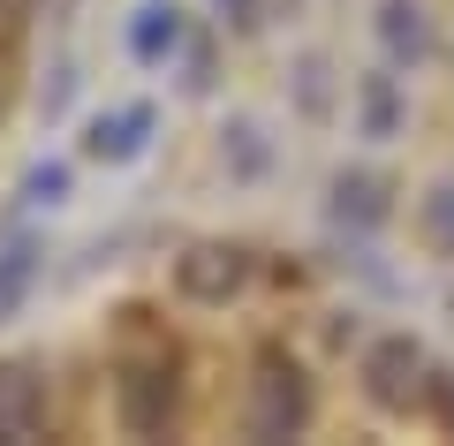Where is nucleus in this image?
Masks as SVG:
<instances>
[{
    "instance_id": "obj_5",
    "label": "nucleus",
    "mask_w": 454,
    "mask_h": 446,
    "mask_svg": "<svg viewBox=\"0 0 454 446\" xmlns=\"http://www.w3.org/2000/svg\"><path fill=\"white\" fill-rule=\"evenodd\" d=\"M167 409H175V379L167 371H129L121 379V424L129 431H160Z\"/></svg>"
},
{
    "instance_id": "obj_1",
    "label": "nucleus",
    "mask_w": 454,
    "mask_h": 446,
    "mask_svg": "<svg viewBox=\"0 0 454 446\" xmlns=\"http://www.w3.org/2000/svg\"><path fill=\"white\" fill-rule=\"evenodd\" d=\"M364 386H372L379 409H417L424 394H432V379H424V348L417 340H379L372 356H364Z\"/></svg>"
},
{
    "instance_id": "obj_3",
    "label": "nucleus",
    "mask_w": 454,
    "mask_h": 446,
    "mask_svg": "<svg viewBox=\"0 0 454 446\" xmlns=\"http://www.w3.org/2000/svg\"><path fill=\"white\" fill-rule=\"evenodd\" d=\"M243 287V250H220V242H205V250L182 257V295H197V303H220V295H235Z\"/></svg>"
},
{
    "instance_id": "obj_2",
    "label": "nucleus",
    "mask_w": 454,
    "mask_h": 446,
    "mask_svg": "<svg viewBox=\"0 0 454 446\" xmlns=\"http://www.w3.org/2000/svg\"><path fill=\"white\" fill-rule=\"evenodd\" d=\"M303 416H310L303 371L280 364V356H265L258 364V401H250V431H258V439H288V431H303Z\"/></svg>"
},
{
    "instance_id": "obj_9",
    "label": "nucleus",
    "mask_w": 454,
    "mask_h": 446,
    "mask_svg": "<svg viewBox=\"0 0 454 446\" xmlns=\"http://www.w3.org/2000/svg\"><path fill=\"white\" fill-rule=\"evenodd\" d=\"M160 38H175V23H160V8H152V23H137V46L160 53Z\"/></svg>"
},
{
    "instance_id": "obj_8",
    "label": "nucleus",
    "mask_w": 454,
    "mask_h": 446,
    "mask_svg": "<svg viewBox=\"0 0 454 446\" xmlns=\"http://www.w3.org/2000/svg\"><path fill=\"white\" fill-rule=\"evenodd\" d=\"M387 38H394V46H409V53L424 46V23H417V8H409V0H387Z\"/></svg>"
},
{
    "instance_id": "obj_4",
    "label": "nucleus",
    "mask_w": 454,
    "mask_h": 446,
    "mask_svg": "<svg viewBox=\"0 0 454 446\" xmlns=\"http://www.w3.org/2000/svg\"><path fill=\"white\" fill-rule=\"evenodd\" d=\"M38 424H46V386L23 364H8L0 371V439H31Z\"/></svg>"
},
{
    "instance_id": "obj_6",
    "label": "nucleus",
    "mask_w": 454,
    "mask_h": 446,
    "mask_svg": "<svg viewBox=\"0 0 454 446\" xmlns=\"http://www.w3.org/2000/svg\"><path fill=\"white\" fill-rule=\"evenodd\" d=\"M145 121H152V113H121V121H98L91 152H98V160H129V152H137V137H145Z\"/></svg>"
},
{
    "instance_id": "obj_10",
    "label": "nucleus",
    "mask_w": 454,
    "mask_h": 446,
    "mask_svg": "<svg viewBox=\"0 0 454 446\" xmlns=\"http://www.w3.org/2000/svg\"><path fill=\"white\" fill-rule=\"evenodd\" d=\"M23 16H31V0H0V31H16Z\"/></svg>"
},
{
    "instance_id": "obj_7",
    "label": "nucleus",
    "mask_w": 454,
    "mask_h": 446,
    "mask_svg": "<svg viewBox=\"0 0 454 446\" xmlns=\"http://www.w3.org/2000/svg\"><path fill=\"white\" fill-rule=\"evenodd\" d=\"M23 287H31V257H23V250H8V257H0V318L16 310V295H23Z\"/></svg>"
}]
</instances>
